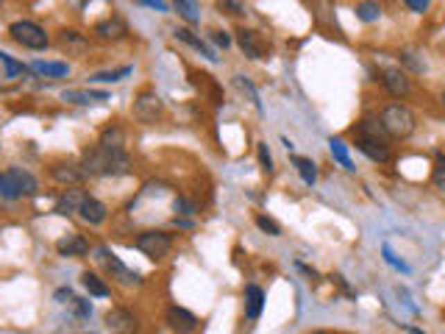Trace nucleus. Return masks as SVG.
Masks as SVG:
<instances>
[{"instance_id":"19","label":"nucleus","mask_w":445,"mask_h":334,"mask_svg":"<svg viewBox=\"0 0 445 334\" xmlns=\"http://www.w3.org/2000/svg\"><path fill=\"white\" fill-rule=\"evenodd\" d=\"M51 176L59 182V184H70V187H76L81 179H84V170H81V164H64V161H59V164H53L51 167Z\"/></svg>"},{"instance_id":"12","label":"nucleus","mask_w":445,"mask_h":334,"mask_svg":"<svg viewBox=\"0 0 445 334\" xmlns=\"http://www.w3.org/2000/svg\"><path fill=\"white\" fill-rule=\"evenodd\" d=\"M78 218L87 223V226H101V223H106V218H109V209H106V204L103 201H98V198H84L81 201V206H78Z\"/></svg>"},{"instance_id":"23","label":"nucleus","mask_w":445,"mask_h":334,"mask_svg":"<svg viewBox=\"0 0 445 334\" xmlns=\"http://www.w3.org/2000/svg\"><path fill=\"white\" fill-rule=\"evenodd\" d=\"M101 148L106 150H125V131L120 125H106L101 131V139H98Z\"/></svg>"},{"instance_id":"42","label":"nucleus","mask_w":445,"mask_h":334,"mask_svg":"<svg viewBox=\"0 0 445 334\" xmlns=\"http://www.w3.org/2000/svg\"><path fill=\"white\" fill-rule=\"evenodd\" d=\"M403 3L415 12V15H423V12H428V6H431V0H403Z\"/></svg>"},{"instance_id":"36","label":"nucleus","mask_w":445,"mask_h":334,"mask_svg":"<svg viewBox=\"0 0 445 334\" xmlns=\"http://www.w3.org/2000/svg\"><path fill=\"white\" fill-rule=\"evenodd\" d=\"M256 153H259V164H262V170L268 173V176H273V156H270V150H268V142H259L256 145Z\"/></svg>"},{"instance_id":"24","label":"nucleus","mask_w":445,"mask_h":334,"mask_svg":"<svg viewBox=\"0 0 445 334\" xmlns=\"http://www.w3.org/2000/svg\"><path fill=\"white\" fill-rule=\"evenodd\" d=\"M81 284H84V290H87L89 295H95V298H109V295H112V287H109L98 273H92V270H84V273H81Z\"/></svg>"},{"instance_id":"18","label":"nucleus","mask_w":445,"mask_h":334,"mask_svg":"<svg viewBox=\"0 0 445 334\" xmlns=\"http://www.w3.org/2000/svg\"><path fill=\"white\" fill-rule=\"evenodd\" d=\"M173 37H175L178 42H184V45H189V48H195V51H198V53H200L203 59H209V62H217V53H214V51H211V48H209V45H206V42H203L200 37H195V34H192L189 28L178 26V28L173 31Z\"/></svg>"},{"instance_id":"26","label":"nucleus","mask_w":445,"mask_h":334,"mask_svg":"<svg viewBox=\"0 0 445 334\" xmlns=\"http://www.w3.org/2000/svg\"><path fill=\"white\" fill-rule=\"evenodd\" d=\"M0 64H3V70H6V78H20V76H28V73H31L28 64L17 62V59H15L12 53H6V51H0Z\"/></svg>"},{"instance_id":"35","label":"nucleus","mask_w":445,"mask_h":334,"mask_svg":"<svg viewBox=\"0 0 445 334\" xmlns=\"http://www.w3.org/2000/svg\"><path fill=\"white\" fill-rule=\"evenodd\" d=\"M381 254H384V262H387V265H390V267H395V270H398V273H409V265H406V262H403V259H398V256H395V254H392V248H390V245H387V243H384V245H381Z\"/></svg>"},{"instance_id":"34","label":"nucleus","mask_w":445,"mask_h":334,"mask_svg":"<svg viewBox=\"0 0 445 334\" xmlns=\"http://www.w3.org/2000/svg\"><path fill=\"white\" fill-rule=\"evenodd\" d=\"M256 226H259V231H265L268 237H279V234H281V226H279L273 218H268V215H256Z\"/></svg>"},{"instance_id":"32","label":"nucleus","mask_w":445,"mask_h":334,"mask_svg":"<svg viewBox=\"0 0 445 334\" xmlns=\"http://www.w3.org/2000/svg\"><path fill=\"white\" fill-rule=\"evenodd\" d=\"M217 9H220V12H226V15H232V17H240V15H245V12H248L245 0H217Z\"/></svg>"},{"instance_id":"39","label":"nucleus","mask_w":445,"mask_h":334,"mask_svg":"<svg viewBox=\"0 0 445 334\" xmlns=\"http://www.w3.org/2000/svg\"><path fill=\"white\" fill-rule=\"evenodd\" d=\"M73 309H76V315L78 317H89L92 315V304L87 301V298H73V304H70Z\"/></svg>"},{"instance_id":"25","label":"nucleus","mask_w":445,"mask_h":334,"mask_svg":"<svg viewBox=\"0 0 445 334\" xmlns=\"http://www.w3.org/2000/svg\"><path fill=\"white\" fill-rule=\"evenodd\" d=\"M293 164H295V170H298L301 182H304L306 187L317 184V164H315L312 159H306V156H293Z\"/></svg>"},{"instance_id":"38","label":"nucleus","mask_w":445,"mask_h":334,"mask_svg":"<svg viewBox=\"0 0 445 334\" xmlns=\"http://www.w3.org/2000/svg\"><path fill=\"white\" fill-rule=\"evenodd\" d=\"M401 62H403V64H406L412 73H423V70H426V62H417V59H415L409 51H403V53H401Z\"/></svg>"},{"instance_id":"6","label":"nucleus","mask_w":445,"mask_h":334,"mask_svg":"<svg viewBox=\"0 0 445 334\" xmlns=\"http://www.w3.org/2000/svg\"><path fill=\"white\" fill-rule=\"evenodd\" d=\"M162 109H164L162 98H159L156 92H150V89L139 92L137 100H134V117H137L139 123H156V120L162 117Z\"/></svg>"},{"instance_id":"3","label":"nucleus","mask_w":445,"mask_h":334,"mask_svg":"<svg viewBox=\"0 0 445 334\" xmlns=\"http://www.w3.org/2000/svg\"><path fill=\"white\" fill-rule=\"evenodd\" d=\"M95 259L106 267V273L117 281V284H123V287H139L142 284V276L137 273V270H131L112 248H106V245H101V248H95Z\"/></svg>"},{"instance_id":"13","label":"nucleus","mask_w":445,"mask_h":334,"mask_svg":"<svg viewBox=\"0 0 445 334\" xmlns=\"http://www.w3.org/2000/svg\"><path fill=\"white\" fill-rule=\"evenodd\" d=\"M84 198H87V195H84V190H81V187H70V190H64V193L59 195V201H56L53 212H56V215H62V218L78 215V206H81V201H84Z\"/></svg>"},{"instance_id":"15","label":"nucleus","mask_w":445,"mask_h":334,"mask_svg":"<svg viewBox=\"0 0 445 334\" xmlns=\"http://www.w3.org/2000/svg\"><path fill=\"white\" fill-rule=\"evenodd\" d=\"M56 251H59V256H70V259H78V256H87L89 254V243L81 237V234H67V237H62L59 243H56Z\"/></svg>"},{"instance_id":"16","label":"nucleus","mask_w":445,"mask_h":334,"mask_svg":"<svg viewBox=\"0 0 445 334\" xmlns=\"http://www.w3.org/2000/svg\"><path fill=\"white\" fill-rule=\"evenodd\" d=\"M237 45L243 48V53L248 59H262L265 56V45H262V37L251 28H240L237 31Z\"/></svg>"},{"instance_id":"1","label":"nucleus","mask_w":445,"mask_h":334,"mask_svg":"<svg viewBox=\"0 0 445 334\" xmlns=\"http://www.w3.org/2000/svg\"><path fill=\"white\" fill-rule=\"evenodd\" d=\"M84 179H106V176H125L131 170V159L125 150H106L101 145L87 148L81 156Z\"/></svg>"},{"instance_id":"5","label":"nucleus","mask_w":445,"mask_h":334,"mask_svg":"<svg viewBox=\"0 0 445 334\" xmlns=\"http://www.w3.org/2000/svg\"><path fill=\"white\" fill-rule=\"evenodd\" d=\"M9 34H12L15 42H20V45L28 48V51H45V48L51 45L45 28L37 26V23H31V20H17V23H12V26H9Z\"/></svg>"},{"instance_id":"48","label":"nucleus","mask_w":445,"mask_h":334,"mask_svg":"<svg viewBox=\"0 0 445 334\" xmlns=\"http://www.w3.org/2000/svg\"><path fill=\"white\" fill-rule=\"evenodd\" d=\"M312 334H326V331H312Z\"/></svg>"},{"instance_id":"31","label":"nucleus","mask_w":445,"mask_h":334,"mask_svg":"<svg viewBox=\"0 0 445 334\" xmlns=\"http://www.w3.org/2000/svg\"><path fill=\"white\" fill-rule=\"evenodd\" d=\"M234 87L243 92V95H248V100L256 106V112H262V100H259V92L254 89V84L245 78V76H234Z\"/></svg>"},{"instance_id":"8","label":"nucleus","mask_w":445,"mask_h":334,"mask_svg":"<svg viewBox=\"0 0 445 334\" xmlns=\"http://www.w3.org/2000/svg\"><path fill=\"white\" fill-rule=\"evenodd\" d=\"M381 84L392 98H406L412 92V81L401 67H384L381 70Z\"/></svg>"},{"instance_id":"14","label":"nucleus","mask_w":445,"mask_h":334,"mask_svg":"<svg viewBox=\"0 0 445 334\" xmlns=\"http://www.w3.org/2000/svg\"><path fill=\"white\" fill-rule=\"evenodd\" d=\"M95 34L103 39V42H117V39H123L125 34H128V26H125V20L123 17H109V20H101L98 26H95Z\"/></svg>"},{"instance_id":"45","label":"nucleus","mask_w":445,"mask_h":334,"mask_svg":"<svg viewBox=\"0 0 445 334\" xmlns=\"http://www.w3.org/2000/svg\"><path fill=\"white\" fill-rule=\"evenodd\" d=\"M298 270H304V273H306V276H309V281H317V273H315V270H312V267H306V265H304V262H298Z\"/></svg>"},{"instance_id":"30","label":"nucleus","mask_w":445,"mask_h":334,"mask_svg":"<svg viewBox=\"0 0 445 334\" xmlns=\"http://www.w3.org/2000/svg\"><path fill=\"white\" fill-rule=\"evenodd\" d=\"M356 17L362 23H376L381 17V6L376 3V0H362V3L356 6Z\"/></svg>"},{"instance_id":"7","label":"nucleus","mask_w":445,"mask_h":334,"mask_svg":"<svg viewBox=\"0 0 445 334\" xmlns=\"http://www.w3.org/2000/svg\"><path fill=\"white\" fill-rule=\"evenodd\" d=\"M106 328L112 334H134L139 328V320L131 309H123V306H114L106 312Z\"/></svg>"},{"instance_id":"43","label":"nucleus","mask_w":445,"mask_h":334,"mask_svg":"<svg viewBox=\"0 0 445 334\" xmlns=\"http://www.w3.org/2000/svg\"><path fill=\"white\" fill-rule=\"evenodd\" d=\"M173 209H175L178 215H195V206H192L189 201H184V198H175V201H173Z\"/></svg>"},{"instance_id":"2","label":"nucleus","mask_w":445,"mask_h":334,"mask_svg":"<svg viewBox=\"0 0 445 334\" xmlns=\"http://www.w3.org/2000/svg\"><path fill=\"white\" fill-rule=\"evenodd\" d=\"M378 123H381V128H384V134H387L390 139H409V137L415 134V128H417L415 112H412L409 106H403V103H390V106H384Z\"/></svg>"},{"instance_id":"4","label":"nucleus","mask_w":445,"mask_h":334,"mask_svg":"<svg viewBox=\"0 0 445 334\" xmlns=\"http://www.w3.org/2000/svg\"><path fill=\"white\" fill-rule=\"evenodd\" d=\"M137 251L145 254L150 262H162L170 248H173V237L167 231H159V229H148V231H139L137 240H134Z\"/></svg>"},{"instance_id":"9","label":"nucleus","mask_w":445,"mask_h":334,"mask_svg":"<svg viewBox=\"0 0 445 334\" xmlns=\"http://www.w3.org/2000/svg\"><path fill=\"white\" fill-rule=\"evenodd\" d=\"M59 48H62L67 56H73V59H84V56L89 53V39H87L81 31H76V28H64V31L59 34Z\"/></svg>"},{"instance_id":"21","label":"nucleus","mask_w":445,"mask_h":334,"mask_svg":"<svg viewBox=\"0 0 445 334\" xmlns=\"http://www.w3.org/2000/svg\"><path fill=\"white\" fill-rule=\"evenodd\" d=\"M262 306H265V290L256 284H248L245 287V317L256 320L262 315Z\"/></svg>"},{"instance_id":"41","label":"nucleus","mask_w":445,"mask_h":334,"mask_svg":"<svg viewBox=\"0 0 445 334\" xmlns=\"http://www.w3.org/2000/svg\"><path fill=\"white\" fill-rule=\"evenodd\" d=\"M211 42H214L217 48H222V51L232 48V37H229L226 31H211Z\"/></svg>"},{"instance_id":"46","label":"nucleus","mask_w":445,"mask_h":334,"mask_svg":"<svg viewBox=\"0 0 445 334\" xmlns=\"http://www.w3.org/2000/svg\"><path fill=\"white\" fill-rule=\"evenodd\" d=\"M406 331H409V334H423V331H420V328H415V326H409Z\"/></svg>"},{"instance_id":"44","label":"nucleus","mask_w":445,"mask_h":334,"mask_svg":"<svg viewBox=\"0 0 445 334\" xmlns=\"http://www.w3.org/2000/svg\"><path fill=\"white\" fill-rule=\"evenodd\" d=\"M53 298H56V304H73V290L70 287H59L56 292H53Z\"/></svg>"},{"instance_id":"40","label":"nucleus","mask_w":445,"mask_h":334,"mask_svg":"<svg viewBox=\"0 0 445 334\" xmlns=\"http://www.w3.org/2000/svg\"><path fill=\"white\" fill-rule=\"evenodd\" d=\"M134 3H139V6H148V9H153V12H162V15H167V12H170L167 0H134Z\"/></svg>"},{"instance_id":"22","label":"nucleus","mask_w":445,"mask_h":334,"mask_svg":"<svg viewBox=\"0 0 445 334\" xmlns=\"http://www.w3.org/2000/svg\"><path fill=\"white\" fill-rule=\"evenodd\" d=\"M9 173L15 176V182H17L20 193H23V198H34V195L40 193V182L34 179V173L23 170V167H9Z\"/></svg>"},{"instance_id":"10","label":"nucleus","mask_w":445,"mask_h":334,"mask_svg":"<svg viewBox=\"0 0 445 334\" xmlns=\"http://www.w3.org/2000/svg\"><path fill=\"white\" fill-rule=\"evenodd\" d=\"M356 148H359L370 161H378V164H384V161L392 159V150H390L387 139H381V137H356Z\"/></svg>"},{"instance_id":"37","label":"nucleus","mask_w":445,"mask_h":334,"mask_svg":"<svg viewBox=\"0 0 445 334\" xmlns=\"http://www.w3.org/2000/svg\"><path fill=\"white\" fill-rule=\"evenodd\" d=\"M431 184H434V190H439L445 195V164H437L431 170Z\"/></svg>"},{"instance_id":"47","label":"nucleus","mask_w":445,"mask_h":334,"mask_svg":"<svg viewBox=\"0 0 445 334\" xmlns=\"http://www.w3.org/2000/svg\"><path fill=\"white\" fill-rule=\"evenodd\" d=\"M439 98H442V103H445V89H442V95H439Z\"/></svg>"},{"instance_id":"27","label":"nucleus","mask_w":445,"mask_h":334,"mask_svg":"<svg viewBox=\"0 0 445 334\" xmlns=\"http://www.w3.org/2000/svg\"><path fill=\"white\" fill-rule=\"evenodd\" d=\"M329 150H331V156L345 167L348 173H354V170H356L354 161H351V156H348V145H345L340 137H331V139H329Z\"/></svg>"},{"instance_id":"29","label":"nucleus","mask_w":445,"mask_h":334,"mask_svg":"<svg viewBox=\"0 0 445 334\" xmlns=\"http://www.w3.org/2000/svg\"><path fill=\"white\" fill-rule=\"evenodd\" d=\"M134 73V67H117V70H106V73H95L89 81H95V84H117V81H123V78H128Z\"/></svg>"},{"instance_id":"11","label":"nucleus","mask_w":445,"mask_h":334,"mask_svg":"<svg viewBox=\"0 0 445 334\" xmlns=\"http://www.w3.org/2000/svg\"><path fill=\"white\" fill-rule=\"evenodd\" d=\"M167 326H170L175 334H192V331L198 328V317H195L189 309L173 304V306H167Z\"/></svg>"},{"instance_id":"28","label":"nucleus","mask_w":445,"mask_h":334,"mask_svg":"<svg viewBox=\"0 0 445 334\" xmlns=\"http://www.w3.org/2000/svg\"><path fill=\"white\" fill-rule=\"evenodd\" d=\"M0 198H6V201H17V198H23V193H20V187H17V182H15V176L6 170V173H0Z\"/></svg>"},{"instance_id":"17","label":"nucleus","mask_w":445,"mask_h":334,"mask_svg":"<svg viewBox=\"0 0 445 334\" xmlns=\"http://www.w3.org/2000/svg\"><path fill=\"white\" fill-rule=\"evenodd\" d=\"M62 100L76 103V106H92V103H106L109 92H98V89H64Z\"/></svg>"},{"instance_id":"20","label":"nucleus","mask_w":445,"mask_h":334,"mask_svg":"<svg viewBox=\"0 0 445 334\" xmlns=\"http://www.w3.org/2000/svg\"><path fill=\"white\" fill-rule=\"evenodd\" d=\"M28 67L40 78H67L70 76V64L67 62H31Z\"/></svg>"},{"instance_id":"33","label":"nucleus","mask_w":445,"mask_h":334,"mask_svg":"<svg viewBox=\"0 0 445 334\" xmlns=\"http://www.w3.org/2000/svg\"><path fill=\"white\" fill-rule=\"evenodd\" d=\"M175 9H178V15L186 20V23H200V12H198V6L195 3H184V0H175Z\"/></svg>"}]
</instances>
